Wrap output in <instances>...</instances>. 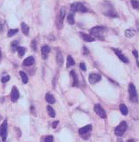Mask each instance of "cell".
Masks as SVG:
<instances>
[{
    "label": "cell",
    "instance_id": "cell-26",
    "mask_svg": "<svg viewBox=\"0 0 139 142\" xmlns=\"http://www.w3.org/2000/svg\"><path fill=\"white\" fill-rule=\"evenodd\" d=\"M17 51H18V55L20 58H22L25 54V49L23 47L18 46L17 48Z\"/></svg>",
    "mask_w": 139,
    "mask_h": 142
},
{
    "label": "cell",
    "instance_id": "cell-35",
    "mask_svg": "<svg viewBox=\"0 0 139 142\" xmlns=\"http://www.w3.org/2000/svg\"><path fill=\"white\" fill-rule=\"evenodd\" d=\"M59 123V121H55L52 123V128L53 129H55Z\"/></svg>",
    "mask_w": 139,
    "mask_h": 142
},
{
    "label": "cell",
    "instance_id": "cell-21",
    "mask_svg": "<svg viewBox=\"0 0 139 142\" xmlns=\"http://www.w3.org/2000/svg\"><path fill=\"white\" fill-rule=\"evenodd\" d=\"M75 64V62L72 56L69 55L67 58L66 67L69 68Z\"/></svg>",
    "mask_w": 139,
    "mask_h": 142
},
{
    "label": "cell",
    "instance_id": "cell-11",
    "mask_svg": "<svg viewBox=\"0 0 139 142\" xmlns=\"http://www.w3.org/2000/svg\"><path fill=\"white\" fill-rule=\"evenodd\" d=\"M107 8H106V10L104 11L103 13L107 16L113 17H118V13L114 10L113 7L111 6V5H108Z\"/></svg>",
    "mask_w": 139,
    "mask_h": 142
},
{
    "label": "cell",
    "instance_id": "cell-25",
    "mask_svg": "<svg viewBox=\"0 0 139 142\" xmlns=\"http://www.w3.org/2000/svg\"><path fill=\"white\" fill-rule=\"evenodd\" d=\"M119 108L120 110V112L123 115H127L128 113V109L126 106L125 105L122 104L120 105Z\"/></svg>",
    "mask_w": 139,
    "mask_h": 142
},
{
    "label": "cell",
    "instance_id": "cell-12",
    "mask_svg": "<svg viewBox=\"0 0 139 142\" xmlns=\"http://www.w3.org/2000/svg\"><path fill=\"white\" fill-rule=\"evenodd\" d=\"M50 47L47 45L43 46L41 48L42 59L43 60H46L48 59V54L50 52Z\"/></svg>",
    "mask_w": 139,
    "mask_h": 142
},
{
    "label": "cell",
    "instance_id": "cell-17",
    "mask_svg": "<svg viewBox=\"0 0 139 142\" xmlns=\"http://www.w3.org/2000/svg\"><path fill=\"white\" fill-rule=\"evenodd\" d=\"M35 62V59L32 56H29L24 60L23 64L26 67H29L32 66Z\"/></svg>",
    "mask_w": 139,
    "mask_h": 142
},
{
    "label": "cell",
    "instance_id": "cell-33",
    "mask_svg": "<svg viewBox=\"0 0 139 142\" xmlns=\"http://www.w3.org/2000/svg\"><path fill=\"white\" fill-rule=\"evenodd\" d=\"M79 67L83 71H86L87 70V68H86V66L85 65V63H83V62L80 63L79 64Z\"/></svg>",
    "mask_w": 139,
    "mask_h": 142
},
{
    "label": "cell",
    "instance_id": "cell-2",
    "mask_svg": "<svg viewBox=\"0 0 139 142\" xmlns=\"http://www.w3.org/2000/svg\"><path fill=\"white\" fill-rule=\"evenodd\" d=\"M71 10L73 12H80L87 13L88 12V9L84 5L81 3L76 2L72 4L71 5Z\"/></svg>",
    "mask_w": 139,
    "mask_h": 142
},
{
    "label": "cell",
    "instance_id": "cell-32",
    "mask_svg": "<svg viewBox=\"0 0 139 142\" xmlns=\"http://www.w3.org/2000/svg\"><path fill=\"white\" fill-rule=\"evenodd\" d=\"M54 137L52 136H48L45 139V142H53Z\"/></svg>",
    "mask_w": 139,
    "mask_h": 142
},
{
    "label": "cell",
    "instance_id": "cell-19",
    "mask_svg": "<svg viewBox=\"0 0 139 142\" xmlns=\"http://www.w3.org/2000/svg\"><path fill=\"white\" fill-rule=\"evenodd\" d=\"M21 31L24 35L27 36L29 34V27L25 22H23L21 23Z\"/></svg>",
    "mask_w": 139,
    "mask_h": 142
},
{
    "label": "cell",
    "instance_id": "cell-4",
    "mask_svg": "<svg viewBox=\"0 0 139 142\" xmlns=\"http://www.w3.org/2000/svg\"><path fill=\"white\" fill-rule=\"evenodd\" d=\"M128 124L125 121H122L115 128L114 130V133L117 136H121L125 133Z\"/></svg>",
    "mask_w": 139,
    "mask_h": 142
},
{
    "label": "cell",
    "instance_id": "cell-31",
    "mask_svg": "<svg viewBox=\"0 0 139 142\" xmlns=\"http://www.w3.org/2000/svg\"><path fill=\"white\" fill-rule=\"evenodd\" d=\"M10 79V77L9 75H7L4 76V77H2L1 78V82L4 83H6L7 82H8L9 81V80Z\"/></svg>",
    "mask_w": 139,
    "mask_h": 142
},
{
    "label": "cell",
    "instance_id": "cell-34",
    "mask_svg": "<svg viewBox=\"0 0 139 142\" xmlns=\"http://www.w3.org/2000/svg\"><path fill=\"white\" fill-rule=\"evenodd\" d=\"M132 53H133V55H134V56L135 57V58L137 59H138V53L137 50H133L132 51Z\"/></svg>",
    "mask_w": 139,
    "mask_h": 142
},
{
    "label": "cell",
    "instance_id": "cell-24",
    "mask_svg": "<svg viewBox=\"0 0 139 142\" xmlns=\"http://www.w3.org/2000/svg\"><path fill=\"white\" fill-rule=\"evenodd\" d=\"M19 73H20V76H21L23 83L25 84L27 83V82H28V77H27V74L25 73L24 72L22 71H20Z\"/></svg>",
    "mask_w": 139,
    "mask_h": 142
},
{
    "label": "cell",
    "instance_id": "cell-28",
    "mask_svg": "<svg viewBox=\"0 0 139 142\" xmlns=\"http://www.w3.org/2000/svg\"><path fill=\"white\" fill-rule=\"evenodd\" d=\"M18 44H19V42L17 40H14L13 42H12L11 43V47H12V49L13 51H17V48L18 47Z\"/></svg>",
    "mask_w": 139,
    "mask_h": 142
},
{
    "label": "cell",
    "instance_id": "cell-15",
    "mask_svg": "<svg viewBox=\"0 0 139 142\" xmlns=\"http://www.w3.org/2000/svg\"><path fill=\"white\" fill-rule=\"evenodd\" d=\"M71 77L73 78V86H76L78 84V77L74 70H72L70 72Z\"/></svg>",
    "mask_w": 139,
    "mask_h": 142
},
{
    "label": "cell",
    "instance_id": "cell-20",
    "mask_svg": "<svg viewBox=\"0 0 139 142\" xmlns=\"http://www.w3.org/2000/svg\"><path fill=\"white\" fill-rule=\"evenodd\" d=\"M136 31L135 30L133 29H129L125 30V35L126 37L128 38H131L135 36Z\"/></svg>",
    "mask_w": 139,
    "mask_h": 142
},
{
    "label": "cell",
    "instance_id": "cell-36",
    "mask_svg": "<svg viewBox=\"0 0 139 142\" xmlns=\"http://www.w3.org/2000/svg\"><path fill=\"white\" fill-rule=\"evenodd\" d=\"M83 54H88L89 53V51H88V50L87 49V48L85 47V46H84L83 47Z\"/></svg>",
    "mask_w": 139,
    "mask_h": 142
},
{
    "label": "cell",
    "instance_id": "cell-37",
    "mask_svg": "<svg viewBox=\"0 0 139 142\" xmlns=\"http://www.w3.org/2000/svg\"><path fill=\"white\" fill-rule=\"evenodd\" d=\"M2 56V54H1V51L0 50V57H1Z\"/></svg>",
    "mask_w": 139,
    "mask_h": 142
},
{
    "label": "cell",
    "instance_id": "cell-9",
    "mask_svg": "<svg viewBox=\"0 0 139 142\" xmlns=\"http://www.w3.org/2000/svg\"><path fill=\"white\" fill-rule=\"evenodd\" d=\"M11 100L13 102H16L20 97L19 90L16 86H13L11 92Z\"/></svg>",
    "mask_w": 139,
    "mask_h": 142
},
{
    "label": "cell",
    "instance_id": "cell-3",
    "mask_svg": "<svg viewBox=\"0 0 139 142\" xmlns=\"http://www.w3.org/2000/svg\"><path fill=\"white\" fill-rule=\"evenodd\" d=\"M66 13V8L64 7H62L60 8L59 15L57 18L56 22L57 27L59 29H61L63 27V21Z\"/></svg>",
    "mask_w": 139,
    "mask_h": 142
},
{
    "label": "cell",
    "instance_id": "cell-8",
    "mask_svg": "<svg viewBox=\"0 0 139 142\" xmlns=\"http://www.w3.org/2000/svg\"><path fill=\"white\" fill-rule=\"evenodd\" d=\"M7 127V122L6 120H5L0 126V136H1L3 141H5L6 139Z\"/></svg>",
    "mask_w": 139,
    "mask_h": 142
},
{
    "label": "cell",
    "instance_id": "cell-18",
    "mask_svg": "<svg viewBox=\"0 0 139 142\" xmlns=\"http://www.w3.org/2000/svg\"><path fill=\"white\" fill-rule=\"evenodd\" d=\"M46 100L50 104H54L56 102L54 96L50 93H47L46 95Z\"/></svg>",
    "mask_w": 139,
    "mask_h": 142
},
{
    "label": "cell",
    "instance_id": "cell-10",
    "mask_svg": "<svg viewBox=\"0 0 139 142\" xmlns=\"http://www.w3.org/2000/svg\"><path fill=\"white\" fill-rule=\"evenodd\" d=\"M112 50L114 51L115 54L118 57V58L123 63H129V59H128L123 54L121 51L118 50V49H115V48H112Z\"/></svg>",
    "mask_w": 139,
    "mask_h": 142
},
{
    "label": "cell",
    "instance_id": "cell-22",
    "mask_svg": "<svg viewBox=\"0 0 139 142\" xmlns=\"http://www.w3.org/2000/svg\"><path fill=\"white\" fill-rule=\"evenodd\" d=\"M46 109L48 112V115H49L50 117L54 118L56 116V113L54 109L50 105H48L46 107Z\"/></svg>",
    "mask_w": 139,
    "mask_h": 142
},
{
    "label": "cell",
    "instance_id": "cell-29",
    "mask_svg": "<svg viewBox=\"0 0 139 142\" xmlns=\"http://www.w3.org/2000/svg\"><path fill=\"white\" fill-rule=\"evenodd\" d=\"M132 5L133 8L135 9H138L139 8V1L137 0H132L131 1Z\"/></svg>",
    "mask_w": 139,
    "mask_h": 142
},
{
    "label": "cell",
    "instance_id": "cell-1",
    "mask_svg": "<svg viewBox=\"0 0 139 142\" xmlns=\"http://www.w3.org/2000/svg\"><path fill=\"white\" fill-rule=\"evenodd\" d=\"M105 28L102 26L96 25L90 30V35L99 40H103Z\"/></svg>",
    "mask_w": 139,
    "mask_h": 142
},
{
    "label": "cell",
    "instance_id": "cell-23",
    "mask_svg": "<svg viewBox=\"0 0 139 142\" xmlns=\"http://www.w3.org/2000/svg\"><path fill=\"white\" fill-rule=\"evenodd\" d=\"M67 21L70 25H73L75 24L74 15L72 13H69L67 17Z\"/></svg>",
    "mask_w": 139,
    "mask_h": 142
},
{
    "label": "cell",
    "instance_id": "cell-30",
    "mask_svg": "<svg viewBox=\"0 0 139 142\" xmlns=\"http://www.w3.org/2000/svg\"><path fill=\"white\" fill-rule=\"evenodd\" d=\"M31 47L32 49L34 51H35L37 50V43L36 41L34 40H32L31 43Z\"/></svg>",
    "mask_w": 139,
    "mask_h": 142
},
{
    "label": "cell",
    "instance_id": "cell-6",
    "mask_svg": "<svg viewBox=\"0 0 139 142\" xmlns=\"http://www.w3.org/2000/svg\"><path fill=\"white\" fill-rule=\"evenodd\" d=\"M94 110L96 113L102 119H105L106 118V113L104 109L102 108L101 105L96 104L94 107Z\"/></svg>",
    "mask_w": 139,
    "mask_h": 142
},
{
    "label": "cell",
    "instance_id": "cell-5",
    "mask_svg": "<svg viewBox=\"0 0 139 142\" xmlns=\"http://www.w3.org/2000/svg\"><path fill=\"white\" fill-rule=\"evenodd\" d=\"M128 91L131 101L133 102H136V101H137V91L136 87L133 84L130 83L129 84Z\"/></svg>",
    "mask_w": 139,
    "mask_h": 142
},
{
    "label": "cell",
    "instance_id": "cell-16",
    "mask_svg": "<svg viewBox=\"0 0 139 142\" xmlns=\"http://www.w3.org/2000/svg\"><path fill=\"white\" fill-rule=\"evenodd\" d=\"M92 128V126L91 124H88L82 127L79 130V133L80 135H84L88 133L91 131Z\"/></svg>",
    "mask_w": 139,
    "mask_h": 142
},
{
    "label": "cell",
    "instance_id": "cell-13",
    "mask_svg": "<svg viewBox=\"0 0 139 142\" xmlns=\"http://www.w3.org/2000/svg\"><path fill=\"white\" fill-rule=\"evenodd\" d=\"M79 35L82 39L86 42H92L95 40V39L94 37L83 32H79Z\"/></svg>",
    "mask_w": 139,
    "mask_h": 142
},
{
    "label": "cell",
    "instance_id": "cell-14",
    "mask_svg": "<svg viewBox=\"0 0 139 142\" xmlns=\"http://www.w3.org/2000/svg\"><path fill=\"white\" fill-rule=\"evenodd\" d=\"M56 60L58 66L60 67L62 66L64 63V58L62 53L60 51L58 52L56 54Z\"/></svg>",
    "mask_w": 139,
    "mask_h": 142
},
{
    "label": "cell",
    "instance_id": "cell-27",
    "mask_svg": "<svg viewBox=\"0 0 139 142\" xmlns=\"http://www.w3.org/2000/svg\"><path fill=\"white\" fill-rule=\"evenodd\" d=\"M19 31V30L18 29H11L9 30L8 32L7 36L8 37H13V36H14L16 34H17Z\"/></svg>",
    "mask_w": 139,
    "mask_h": 142
},
{
    "label": "cell",
    "instance_id": "cell-7",
    "mask_svg": "<svg viewBox=\"0 0 139 142\" xmlns=\"http://www.w3.org/2000/svg\"><path fill=\"white\" fill-rule=\"evenodd\" d=\"M102 79L101 76L96 73H92L90 74L88 80V82L91 84H95L97 83L98 82H100Z\"/></svg>",
    "mask_w": 139,
    "mask_h": 142
}]
</instances>
